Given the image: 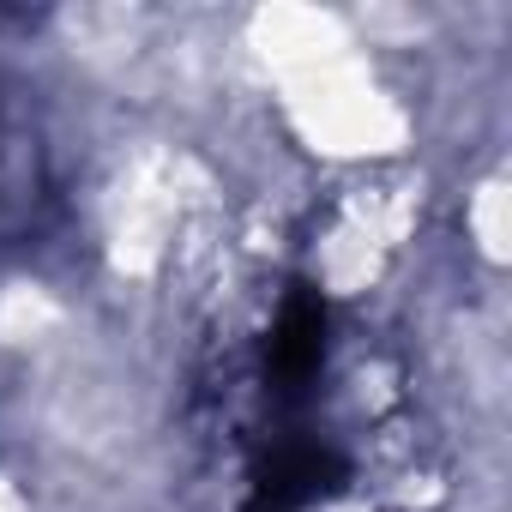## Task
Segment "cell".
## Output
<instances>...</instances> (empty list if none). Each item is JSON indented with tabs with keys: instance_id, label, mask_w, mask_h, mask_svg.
I'll return each mask as SVG.
<instances>
[{
	"instance_id": "obj_5",
	"label": "cell",
	"mask_w": 512,
	"mask_h": 512,
	"mask_svg": "<svg viewBox=\"0 0 512 512\" xmlns=\"http://www.w3.org/2000/svg\"><path fill=\"white\" fill-rule=\"evenodd\" d=\"M464 241L488 272H500L512 260V181H506V169H482L464 187Z\"/></svg>"
},
{
	"instance_id": "obj_1",
	"label": "cell",
	"mask_w": 512,
	"mask_h": 512,
	"mask_svg": "<svg viewBox=\"0 0 512 512\" xmlns=\"http://www.w3.org/2000/svg\"><path fill=\"white\" fill-rule=\"evenodd\" d=\"M272 103L284 115V133L326 169L356 175L380 163H410L416 115L410 103L380 79L368 49H350L302 79L272 85Z\"/></svg>"
},
{
	"instance_id": "obj_2",
	"label": "cell",
	"mask_w": 512,
	"mask_h": 512,
	"mask_svg": "<svg viewBox=\"0 0 512 512\" xmlns=\"http://www.w3.org/2000/svg\"><path fill=\"white\" fill-rule=\"evenodd\" d=\"M241 49H247L253 67H260L266 85H284V79H302V73L362 49V31L338 7H314V0H266V7H253L241 19Z\"/></svg>"
},
{
	"instance_id": "obj_4",
	"label": "cell",
	"mask_w": 512,
	"mask_h": 512,
	"mask_svg": "<svg viewBox=\"0 0 512 512\" xmlns=\"http://www.w3.org/2000/svg\"><path fill=\"white\" fill-rule=\"evenodd\" d=\"M67 332V302L43 278H7L0 284V350L37 356Z\"/></svg>"
},
{
	"instance_id": "obj_6",
	"label": "cell",
	"mask_w": 512,
	"mask_h": 512,
	"mask_svg": "<svg viewBox=\"0 0 512 512\" xmlns=\"http://www.w3.org/2000/svg\"><path fill=\"white\" fill-rule=\"evenodd\" d=\"M296 512H380V506H374V494H368L362 482H338V488H326V494H308Z\"/></svg>"
},
{
	"instance_id": "obj_7",
	"label": "cell",
	"mask_w": 512,
	"mask_h": 512,
	"mask_svg": "<svg viewBox=\"0 0 512 512\" xmlns=\"http://www.w3.org/2000/svg\"><path fill=\"white\" fill-rule=\"evenodd\" d=\"M0 512H37L25 476H13V470H0Z\"/></svg>"
},
{
	"instance_id": "obj_3",
	"label": "cell",
	"mask_w": 512,
	"mask_h": 512,
	"mask_svg": "<svg viewBox=\"0 0 512 512\" xmlns=\"http://www.w3.org/2000/svg\"><path fill=\"white\" fill-rule=\"evenodd\" d=\"M410 398H404V362L398 356H386V350H356V356H344L338 368H332V410L356 428V434H368L374 422H386L392 410H404Z\"/></svg>"
}]
</instances>
